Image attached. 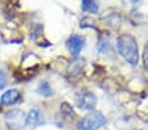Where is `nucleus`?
Listing matches in <instances>:
<instances>
[{
  "mask_svg": "<svg viewBox=\"0 0 148 130\" xmlns=\"http://www.w3.org/2000/svg\"><path fill=\"white\" fill-rule=\"evenodd\" d=\"M143 62H144V66L148 68V42L145 43L144 46V51H143Z\"/></svg>",
  "mask_w": 148,
  "mask_h": 130,
  "instance_id": "obj_13",
  "label": "nucleus"
},
{
  "mask_svg": "<svg viewBox=\"0 0 148 130\" xmlns=\"http://www.w3.org/2000/svg\"><path fill=\"white\" fill-rule=\"evenodd\" d=\"M66 43H67V49L70 50V53L73 57H77L83 50L84 45H85V38L80 34H72Z\"/></svg>",
  "mask_w": 148,
  "mask_h": 130,
  "instance_id": "obj_5",
  "label": "nucleus"
},
{
  "mask_svg": "<svg viewBox=\"0 0 148 130\" xmlns=\"http://www.w3.org/2000/svg\"><path fill=\"white\" fill-rule=\"evenodd\" d=\"M105 124H106L105 116L98 110H92L81 120H79L77 130H98Z\"/></svg>",
  "mask_w": 148,
  "mask_h": 130,
  "instance_id": "obj_2",
  "label": "nucleus"
},
{
  "mask_svg": "<svg viewBox=\"0 0 148 130\" xmlns=\"http://www.w3.org/2000/svg\"><path fill=\"white\" fill-rule=\"evenodd\" d=\"M37 94L43 97H50L51 95H53V89H51L50 84H49L46 80H42L38 84V87H37Z\"/></svg>",
  "mask_w": 148,
  "mask_h": 130,
  "instance_id": "obj_8",
  "label": "nucleus"
},
{
  "mask_svg": "<svg viewBox=\"0 0 148 130\" xmlns=\"http://www.w3.org/2000/svg\"><path fill=\"white\" fill-rule=\"evenodd\" d=\"M7 85V75L1 68H0V89H3Z\"/></svg>",
  "mask_w": 148,
  "mask_h": 130,
  "instance_id": "obj_12",
  "label": "nucleus"
},
{
  "mask_svg": "<svg viewBox=\"0 0 148 130\" xmlns=\"http://www.w3.org/2000/svg\"><path fill=\"white\" fill-rule=\"evenodd\" d=\"M81 8H83L84 12H90V13H96L98 11V4L95 3V1H90V0H84L81 3Z\"/></svg>",
  "mask_w": 148,
  "mask_h": 130,
  "instance_id": "obj_9",
  "label": "nucleus"
},
{
  "mask_svg": "<svg viewBox=\"0 0 148 130\" xmlns=\"http://www.w3.org/2000/svg\"><path fill=\"white\" fill-rule=\"evenodd\" d=\"M117 49L121 57L129 62L131 66H136L139 61V50H138L136 40L131 34H122L117 40Z\"/></svg>",
  "mask_w": 148,
  "mask_h": 130,
  "instance_id": "obj_1",
  "label": "nucleus"
},
{
  "mask_svg": "<svg viewBox=\"0 0 148 130\" xmlns=\"http://www.w3.org/2000/svg\"><path fill=\"white\" fill-rule=\"evenodd\" d=\"M96 102H97V99L89 91H83V92L76 95V105L80 109L92 110L96 107Z\"/></svg>",
  "mask_w": 148,
  "mask_h": 130,
  "instance_id": "obj_4",
  "label": "nucleus"
},
{
  "mask_svg": "<svg viewBox=\"0 0 148 130\" xmlns=\"http://www.w3.org/2000/svg\"><path fill=\"white\" fill-rule=\"evenodd\" d=\"M60 110H62V114L63 116H66V114H70V116H73V109L72 107H71L70 104H67V102H63V104L60 105Z\"/></svg>",
  "mask_w": 148,
  "mask_h": 130,
  "instance_id": "obj_11",
  "label": "nucleus"
},
{
  "mask_svg": "<svg viewBox=\"0 0 148 130\" xmlns=\"http://www.w3.org/2000/svg\"><path fill=\"white\" fill-rule=\"evenodd\" d=\"M5 125L9 130H23L26 126V114L20 109H12L5 113Z\"/></svg>",
  "mask_w": 148,
  "mask_h": 130,
  "instance_id": "obj_3",
  "label": "nucleus"
},
{
  "mask_svg": "<svg viewBox=\"0 0 148 130\" xmlns=\"http://www.w3.org/2000/svg\"><path fill=\"white\" fill-rule=\"evenodd\" d=\"M110 49V43L108 40H100L98 41V45H97V50L100 51V53H106V51H109Z\"/></svg>",
  "mask_w": 148,
  "mask_h": 130,
  "instance_id": "obj_10",
  "label": "nucleus"
},
{
  "mask_svg": "<svg viewBox=\"0 0 148 130\" xmlns=\"http://www.w3.org/2000/svg\"><path fill=\"white\" fill-rule=\"evenodd\" d=\"M42 122H43V120H42L41 112H39L37 108H33L28 113V116H26V125H28L30 129H34V127L39 126Z\"/></svg>",
  "mask_w": 148,
  "mask_h": 130,
  "instance_id": "obj_7",
  "label": "nucleus"
},
{
  "mask_svg": "<svg viewBox=\"0 0 148 130\" xmlns=\"http://www.w3.org/2000/svg\"><path fill=\"white\" fill-rule=\"evenodd\" d=\"M21 99V94L17 89H8L4 92L0 97V104L1 105H13L20 101Z\"/></svg>",
  "mask_w": 148,
  "mask_h": 130,
  "instance_id": "obj_6",
  "label": "nucleus"
}]
</instances>
